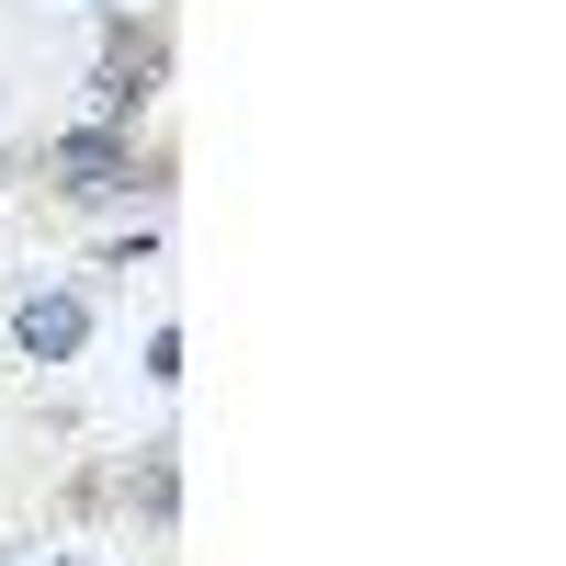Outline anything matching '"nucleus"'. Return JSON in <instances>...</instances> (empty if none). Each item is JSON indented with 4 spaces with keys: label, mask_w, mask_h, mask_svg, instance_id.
<instances>
[{
    "label": "nucleus",
    "mask_w": 566,
    "mask_h": 566,
    "mask_svg": "<svg viewBox=\"0 0 566 566\" xmlns=\"http://www.w3.org/2000/svg\"><path fill=\"white\" fill-rule=\"evenodd\" d=\"M34 170H45V193H57V205L159 193V159H136V136H125V125H69V136H45Z\"/></svg>",
    "instance_id": "nucleus-1"
},
{
    "label": "nucleus",
    "mask_w": 566,
    "mask_h": 566,
    "mask_svg": "<svg viewBox=\"0 0 566 566\" xmlns=\"http://www.w3.org/2000/svg\"><path fill=\"white\" fill-rule=\"evenodd\" d=\"M159 69H170V34H159V23L136 34V23H125V34L103 45V69H91V125H136V114L159 103Z\"/></svg>",
    "instance_id": "nucleus-2"
},
{
    "label": "nucleus",
    "mask_w": 566,
    "mask_h": 566,
    "mask_svg": "<svg viewBox=\"0 0 566 566\" xmlns=\"http://www.w3.org/2000/svg\"><path fill=\"white\" fill-rule=\"evenodd\" d=\"M12 340H23V363H80L91 306H80V295H23V306H12Z\"/></svg>",
    "instance_id": "nucleus-3"
}]
</instances>
